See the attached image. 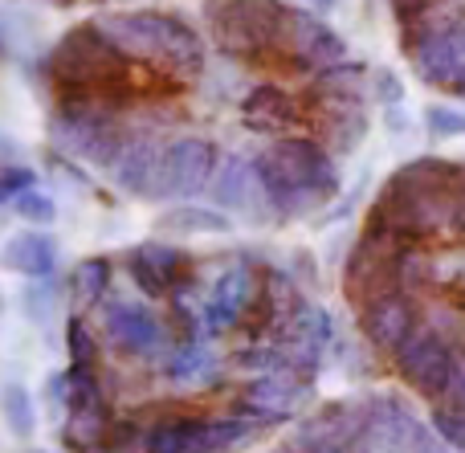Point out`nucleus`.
<instances>
[{
    "label": "nucleus",
    "mask_w": 465,
    "mask_h": 453,
    "mask_svg": "<svg viewBox=\"0 0 465 453\" xmlns=\"http://www.w3.org/2000/svg\"><path fill=\"white\" fill-rule=\"evenodd\" d=\"M249 270H229L225 278H221L217 286H213V294H209V302H204V310H201V323H204V331H213V335H221V331H229V327H237L241 319H245V310H249Z\"/></svg>",
    "instance_id": "obj_15"
},
{
    "label": "nucleus",
    "mask_w": 465,
    "mask_h": 453,
    "mask_svg": "<svg viewBox=\"0 0 465 453\" xmlns=\"http://www.w3.org/2000/svg\"><path fill=\"white\" fill-rule=\"evenodd\" d=\"M273 453H290V449H273Z\"/></svg>",
    "instance_id": "obj_39"
},
{
    "label": "nucleus",
    "mask_w": 465,
    "mask_h": 453,
    "mask_svg": "<svg viewBox=\"0 0 465 453\" xmlns=\"http://www.w3.org/2000/svg\"><path fill=\"white\" fill-rule=\"evenodd\" d=\"M404 237L392 233L388 225H380V221H368V229L360 233V245H355L351 261H347L343 270V286H347V299L355 302V307H363L368 299H376V294L384 291H401L396 286V258H401L404 250Z\"/></svg>",
    "instance_id": "obj_4"
},
{
    "label": "nucleus",
    "mask_w": 465,
    "mask_h": 453,
    "mask_svg": "<svg viewBox=\"0 0 465 453\" xmlns=\"http://www.w3.org/2000/svg\"><path fill=\"white\" fill-rule=\"evenodd\" d=\"M417 302H412L409 291H384L376 299H368L360 307V331L371 348L392 351L404 335L417 327Z\"/></svg>",
    "instance_id": "obj_9"
},
{
    "label": "nucleus",
    "mask_w": 465,
    "mask_h": 453,
    "mask_svg": "<svg viewBox=\"0 0 465 453\" xmlns=\"http://www.w3.org/2000/svg\"><path fill=\"white\" fill-rule=\"evenodd\" d=\"M193 453H209V449H193Z\"/></svg>",
    "instance_id": "obj_38"
},
{
    "label": "nucleus",
    "mask_w": 465,
    "mask_h": 453,
    "mask_svg": "<svg viewBox=\"0 0 465 453\" xmlns=\"http://www.w3.org/2000/svg\"><path fill=\"white\" fill-rule=\"evenodd\" d=\"M74 356H78V359H86V364H90V359H94V343H90V335L86 331H82V327L78 323H74Z\"/></svg>",
    "instance_id": "obj_35"
},
{
    "label": "nucleus",
    "mask_w": 465,
    "mask_h": 453,
    "mask_svg": "<svg viewBox=\"0 0 465 453\" xmlns=\"http://www.w3.org/2000/svg\"><path fill=\"white\" fill-rule=\"evenodd\" d=\"M425 127H429L433 139H461L465 135V111H453V106H429Z\"/></svg>",
    "instance_id": "obj_23"
},
{
    "label": "nucleus",
    "mask_w": 465,
    "mask_h": 453,
    "mask_svg": "<svg viewBox=\"0 0 465 453\" xmlns=\"http://www.w3.org/2000/svg\"><path fill=\"white\" fill-rule=\"evenodd\" d=\"M241 119H245V127L273 135V131L294 123V103H290V94H282L278 86H257L253 94L245 98V106H241Z\"/></svg>",
    "instance_id": "obj_17"
},
{
    "label": "nucleus",
    "mask_w": 465,
    "mask_h": 453,
    "mask_svg": "<svg viewBox=\"0 0 465 453\" xmlns=\"http://www.w3.org/2000/svg\"><path fill=\"white\" fill-rule=\"evenodd\" d=\"M278 45L290 49L294 62L306 70H327L335 62H347V41L335 29H327L314 13H298V8H286V16H282Z\"/></svg>",
    "instance_id": "obj_6"
},
{
    "label": "nucleus",
    "mask_w": 465,
    "mask_h": 453,
    "mask_svg": "<svg viewBox=\"0 0 465 453\" xmlns=\"http://www.w3.org/2000/svg\"><path fill=\"white\" fill-rule=\"evenodd\" d=\"M396 356V368L401 376L429 400H441L445 389H450V376H453V364H458V351L433 331V327L417 323L401 343L392 348Z\"/></svg>",
    "instance_id": "obj_5"
},
{
    "label": "nucleus",
    "mask_w": 465,
    "mask_h": 453,
    "mask_svg": "<svg viewBox=\"0 0 465 453\" xmlns=\"http://www.w3.org/2000/svg\"><path fill=\"white\" fill-rule=\"evenodd\" d=\"M160 229L163 233H180V237H188V233H229L232 229V221L225 217V212H217V209H168L160 217Z\"/></svg>",
    "instance_id": "obj_19"
},
{
    "label": "nucleus",
    "mask_w": 465,
    "mask_h": 453,
    "mask_svg": "<svg viewBox=\"0 0 465 453\" xmlns=\"http://www.w3.org/2000/svg\"><path fill=\"white\" fill-rule=\"evenodd\" d=\"M363 433V409L351 405H331L302 421L290 438V453H351Z\"/></svg>",
    "instance_id": "obj_7"
},
{
    "label": "nucleus",
    "mask_w": 465,
    "mask_h": 453,
    "mask_svg": "<svg viewBox=\"0 0 465 453\" xmlns=\"http://www.w3.org/2000/svg\"><path fill=\"white\" fill-rule=\"evenodd\" d=\"M453 409H465V356H458V364H453V376H450V389H445V397Z\"/></svg>",
    "instance_id": "obj_31"
},
{
    "label": "nucleus",
    "mask_w": 465,
    "mask_h": 453,
    "mask_svg": "<svg viewBox=\"0 0 465 453\" xmlns=\"http://www.w3.org/2000/svg\"><path fill=\"white\" fill-rule=\"evenodd\" d=\"M111 176L131 196H163V147L155 139H127L111 160Z\"/></svg>",
    "instance_id": "obj_11"
},
{
    "label": "nucleus",
    "mask_w": 465,
    "mask_h": 453,
    "mask_svg": "<svg viewBox=\"0 0 465 453\" xmlns=\"http://www.w3.org/2000/svg\"><path fill=\"white\" fill-rule=\"evenodd\" d=\"M98 33L114 45V54L160 57L172 70L196 74L204 65V41L193 25L168 13H111L98 21Z\"/></svg>",
    "instance_id": "obj_2"
},
{
    "label": "nucleus",
    "mask_w": 465,
    "mask_h": 453,
    "mask_svg": "<svg viewBox=\"0 0 465 453\" xmlns=\"http://www.w3.org/2000/svg\"><path fill=\"white\" fill-rule=\"evenodd\" d=\"M217 147L209 139H176L163 147V196H196L209 188Z\"/></svg>",
    "instance_id": "obj_10"
},
{
    "label": "nucleus",
    "mask_w": 465,
    "mask_h": 453,
    "mask_svg": "<svg viewBox=\"0 0 465 453\" xmlns=\"http://www.w3.org/2000/svg\"><path fill=\"white\" fill-rule=\"evenodd\" d=\"M450 54H453V65H458V78L465 74V25H453L450 29Z\"/></svg>",
    "instance_id": "obj_33"
},
{
    "label": "nucleus",
    "mask_w": 465,
    "mask_h": 453,
    "mask_svg": "<svg viewBox=\"0 0 465 453\" xmlns=\"http://www.w3.org/2000/svg\"><path fill=\"white\" fill-rule=\"evenodd\" d=\"M213 376H217V359L209 356V348L204 343H184V348L172 356L168 364V380L172 384H209Z\"/></svg>",
    "instance_id": "obj_20"
},
{
    "label": "nucleus",
    "mask_w": 465,
    "mask_h": 453,
    "mask_svg": "<svg viewBox=\"0 0 465 453\" xmlns=\"http://www.w3.org/2000/svg\"><path fill=\"white\" fill-rule=\"evenodd\" d=\"M404 453H453V449L445 446V441L437 438V433L429 429V425H420V429H417V438L409 441V449H404Z\"/></svg>",
    "instance_id": "obj_30"
},
{
    "label": "nucleus",
    "mask_w": 465,
    "mask_h": 453,
    "mask_svg": "<svg viewBox=\"0 0 465 453\" xmlns=\"http://www.w3.org/2000/svg\"><path fill=\"white\" fill-rule=\"evenodd\" d=\"M376 103H384V106H401V98H404V86H401V78H396L392 70H376Z\"/></svg>",
    "instance_id": "obj_29"
},
{
    "label": "nucleus",
    "mask_w": 465,
    "mask_h": 453,
    "mask_svg": "<svg viewBox=\"0 0 465 453\" xmlns=\"http://www.w3.org/2000/svg\"><path fill=\"white\" fill-rule=\"evenodd\" d=\"M98 433H103V409L98 405L78 409V417H74V425H70V438L90 446V441H98Z\"/></svg>",
    "instance_id": "obj_26"
},
{
    "label": "nucleus",
    "mask_w": 465,
    "mask_h": 453,
    "mask_svg": "<svg viewBox=\"0 0 465 453\" xmlns=\"http://www.w3.org/2000/svg\"><path fill=\"white\" fill-rule=\"evenodd\" d=\"M339 5V0H311V8H314V13H331V8H335Z\"/></svg>",
    "instance_id": "obj_36"
},
{
    "label": "nucleus",
    "mask_w": 465,
    "mask_h": 453,
    "mask_svg": "<svg viewBox=\"0 0 465 453\" xmlns=\"http://www.w3.org/2000/svg\"><path fill=\"white\" fill-rule=\"evenodd\" d=\"M106 286V261H86V266L78 270V294L82 302H94L98 294H103Z\"/></svg>",
    "instance_id": "obj_27"
},
{
    "label": "nucleus",
    "mask_w": 465,
    "mask_h": 453,
    "mask_svg": "<svg viewBox=\"0 0 465 453\" xmlns=\"http://www.w3.org/2000/svg\"><path fill=\"white\" fill-rule=\"evenodd\" d=\"M331 343V319L314 302H298V310L286 323V340H282V364L298 376H314L322 351Z\"/></svg>",
    "instance_id": "obj_8"
},
{
    "label": "nucleus",
    "mask_w": 465,
    "mask_h": 453,
    "mask_svg": "<svg viewBox=\"0 0 465 453\" xmlns=\"http://www.w3.org/2000/svg\"><path fill=\"white\" fill-rule=\"evenodd\" d=\"M209 188H213V204L225 212H249V217H262V209H270L265 204V192L262 184H257V172H253V160H237V155H229V160H221L217 168H213L209 176Z\"/></svg>",
    "instance_id": "obj_12"
},
{
    "label": "nucleus",
    "mask_w": 465,
    "mask_h": 453,
    "mask_svg": "<svg viewBox=\"0 0 465 453\" xmlns=\"http://www.w3.org/2000/svg\"><path fill=\"white\" fill-rule=\"evenodd\" d=\"M204 446V421H168L147 438V453H193Z\"/></svg>",
    "instance_id": "obj_21"
},
{
    "label": "nucleus",
    "mask_w": 465,
    "mask_h": 453,
    "mask_svg": "<svg viewBox=\"0 0 465 453\" xmlns=\"http://www.w3.org/2000/svg\"><path fill=\"white\" fill-rule=\"evenodd\" d=\"M21 212H25V217H33V221H49V217H54V204H49L45 196H25Z\"/></svg>",
    "instance_id": "obj_32"
},
{
    "label": "nucleus",
    "mask_w": 465,
    "mask_h": 453,
    "mask_svg": "<svg viewBox=\"0 0 465 453\" xmlns=\"http://www.w3.org/2000/svg\"><path fill=\"white\" fill-rule=\"evenodd\" d=\"M433 5H437V0H392V8H396V16H401V21H412L417 13H429Z\"/></svg>",
    "instance_id": "obj_34"
},
{
    "label": "nucleus",
    "mask_w": 465,
    "mask_h": 453,
    "mask_svg": "<svg viewBox=\"0 0 465 453\" xmlns=\"http://www.w3.org/2000/svg\"><path fill=\"white\" fill-rule=\"evenodd\" d=\"M245 438H249L245 421H204V446H209V453L232 449L237 441H245Z\"/></svg>",
    "instance_id": "obj_24"
},
{
    "label": "nucleus",
    "mask_w": 465,
    "mask_h": 453,
    "mask_svg": "<svg viewBox=\"0 0 465 453\" xmlns=\"http://www.w3.org/2000/svg\"><path fill=\"white\" fill-rule=\"evenodd\" d=\"M429 429H433L450 449H465V409L437 405L433 409V425H429Z\"/></svg>",
    "instance_id": "obj_22"
},
{
    "label": "nucleus",
    "mask_w": 465,
    "mask_h": 453,
    "mask_svg": "<svg viewBox=\"0 0 465 453\" xmlns=\"http://www.w3.org/2000/svg\"><path fill=\"white\" fill-rule=\"evenodd\" d=\"M257 184L278 217H306L327 204L339 188L331 155L311 139H278L253 160Z\"/></svg>",
    "instance_id": "obj_1"
},
{
    "label": "nucleus",
    "mask_w": 465,
    "mask_h": 453,
    "mask_svg": "<svg viewBox=\"0 0 465 453\" xmlns=\"http://www.w3.org/2000/svg\"><path fill=\"white\" fill-rule=\"evenodd\" d=\"M453 90H458V94L465 98V74H461V78H453Z\"/></svg>",
    "instance_id": "obj_37"
},
{
    "label": "nucleus",
    "mask_w": 465,
    "mask_h": 453,
    "mask_svg": "<svg viewBox=\"0 0 465 453\" xmlns=\"http://www.w3.org/2000/svg\"><path fill=\"white\" fill-rule=\"evenodd\" d=\"M298 400H302V384L286 372H265L262 380H253L241 392V405L253 417H286Z\"/></svg>",
    "instance_id": "obj_16"
},
{
    "label": "nucleus",
    "mask_w": 465,
    "mask_h": 453,
    "mask_svg": "<svg viewBox=\"0 0 465 453\" xmlns=\"http://www.w3.org/2000/svg\"><path fill=\"white\" fill-rule=\"evenodd\" d=\"M131 274H135V282L143 286L147 294H155V299H160V294H168V291H172V286L163 282V278L155 274L152 266H147V261H143V253H139V250H131Z\"/></svg>",
    "instance_id": "obj_28"
},
{
    "label": "nucleus",
    "mask_w": 465,
    "mask_h": 453,
    "mask_svg": "<svg viewBox=\"0 0 465 453\" xmlns=\"http://www.w3.org/2000/svg\"><path fill=\"white\" fill-rule=\"evenodd\" d=\"M106 335H111L123 351H131V356H155V351L168 343L163 327L155 323L143 307H127V302H114V307L106 310Z\"/></svg>",
    "instance_id": "obj_14"
},
{
    "label": "nucleus",
    "mask_w": 465,
    "mask_h": 453,
    "mask_svg": "<svg viewBox=\"0 0 465 453\" xmlns=\"http://www.w3.org/2000/svg\"><path fill=\"white\" fill-rule=\"evenodd\" d=\"M13 261H21L29 274H41L54 261V250H49L41 237H21V245H13Z\"/></svg>",
    "instance_id": "obj_25"
},
{
    "label": "nucleus",
    "mask_w": 465,
    "mask_h": 453,
    "mask_svg": "<svg viewBox=\"0 0 465 453\" xmlns=\"http://www.w3.org/2000/svg\"><path fill=\"white\" fill-rule=\"evenodd\" d=\"M57 65H62V74L74 82H94V78H111L114 65H119V54H114V45L94 25V29H78L65 37V49H62V57H57Z\"/></svg>",
    "instance_id": "obj_13"
},
{
    "label": "nucleus",
    "mask_w": 465,
    "mask_h": 453,
    "mask_svg": "<svg viewBox=\"0 0 465 453\" xmlns=\"http://www.w3.org/2000/svg\"><path fill=\"white\" fill-rule=\"evenodd\" d=\"M363 90H368V74H363V65H351V62H335L327 70H319V78H314V94L319 98L363 103Z\"/></svg>",
    "instance_id": "obj_18"
},
{
    "label": "nucleus",
    "mask_w": 465,
    "mask_h": 453,
    "mask_svg": "<svg viewBox=\"0 0 465 453\" xmlns=\"http://www.w3.org/2000/svg\"><path fill=\"white\" fill-rule=\"evenodd\" d=\"M204 16L213 25V37L225 49H232V54H253V49L278 45L286 8L278 0H209Z\"/></svg>",
    "instance_id": "obj_3"
}]
</instances>
